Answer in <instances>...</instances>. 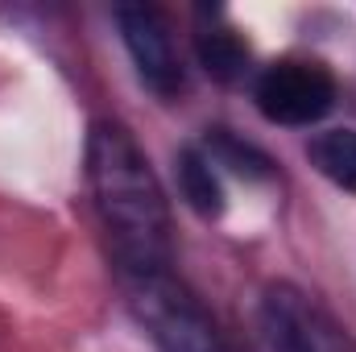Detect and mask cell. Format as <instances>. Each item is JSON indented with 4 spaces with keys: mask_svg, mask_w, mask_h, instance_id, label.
I'll return each instance as SVG.
<instances>
[{
    "mask_svg": "<svg viewBox=\"0 0 356 352\" xmlns=\"http://www.w3.org/2000/svg\"><path fill=\"white\" fill-rule=\"evenodd\" d=\"M88 182L99 220L112 237L120 273L170 269V207L162 182L133 133L116 120H95L88 133Z\"/></svg>",
    "mask_w": 356,
    "mask_h": 352,
    "instance_id": "cell-1",
    "label": "cell"
},
{
    "mask_svg": "<svg viewBox=\"0 0 356 352\" xmlns=\"http://www.w3.org/2000/svg\"><path fill=\"white\" fill-rule=\"evenodd\" d=\"M129 307L158 352H232L220 336L216 319L203 303L178 282L170 269L162 273H129L124 278Z\"/></svg>",
    "mask_w": 356,
    "mask_h": 352,
    "instance_id": "cell-2",
    "label": "cell"
},
{
    "mask_svg": "<svg viewBox=\"0 0 356 352\" xmlns=\"http://www.w3.org/2000/svg\"><path fill=\"white\" fill-rule=\"evenodd\" d=\"M257 319L269 352H356L353 332L290 282L269 286Z\"/></svg>",
    "mask_w": 356,
    "mask_h": 352,
    "instance_id": "cell-3",
    "label": "cell"
},
{
    "mask_svg": "<svg viewBox=\"0 0 356 352\" xmlns=\"http://www.w3.org/2000/svg\"><path fill=\"white\" fill-rule=\"evenodd\" d=\"M253 99L266 120L286 125V129H302L332 112L336 75L315 58H277L257 75Z\"/></svg>",
    "mask_w": 356,
    "mask_h": 352,
    "instance_id": "cell-4",
    "label": "cell"
},
{
    "mask_svg": "<svg viewBox=\"0 0 356 352\" xmlns=\"http://www.w3.org/2000/svg\"><path fill=\"white\" fill-rule=\"evenodd\" d=\"M116 25H120V38L129 46V58H133L141 83L162 99L178 95L182 91V63L175 54V42H170L162 13L149 4H124V8H116Z\"/></svg>",
    "mask_w": 356,
    "mask_h": 352,
    "instance_id": "cell-5",
    "label": "cell"
},
{
    "mask_svg": "<svg viewBox=\"0 0 356 352\" xmlns=\"http://www.w3.org/2000/svg\"><path fill=\"white\" fill-rule=\"evenodd\" d=\"M195 54L199 67L216 79V83H241L249 75V46L236 29L228 25H207L195 38Z\"/></svg>",
    "mask_w": 356,
    "mask_h": 352,
    "instance_id": "cell-6",
    "label": "cell"
},
{
    "mask_svg": "<svg viewBox=\"0 0 356 352\" xmlns=\"http://www.w3.org/2000/svg\"><path fill=\"white\" fill-rule=\"evenodd\" d=\"M178 186H182V199L191 203V211H199L203 220H220L224 216V182H220V170L211 166V158L199 145H186L178 154Z\"/></svg>",
    "mask_w": 356,
    "mask_h": 352,
    "instance_id": "cell-7",
    "label": "cell"
},
{
    "mask_svg": "<svg viewBox=\"0 0 356 352\" xmlns=\"http://www.w3.org/2000/svg\"><path fill=\"white\" fill-rule=\"evenodd\" d=\"M199 150L211 158V166H228L232 175L249 178V182L273 175V162H269L266 150H257L253 141H241L232 129H207V137H203Z\"/></svg>",
    "mask_w": 356,
    "mask_h": 352,
    "instance_id": "cell-8",
    "label": "cell"
},
{
    "mask_svg": "<svg viewBox=\"0 0 356 352\" xmlns=\"http://www.w3.org/2000/svg\"><path fill=\"white\" fill-rule=\"evenodd\" d=\"M307 158L327 182H336L340 191L356 195V129H332L319 133L307 145Z\"/></svg>",
    "mask_w": 356,
    "mask_h": 352,
    "instance_id": "cell-9",
    "label": "cell"
}]
</instances>
